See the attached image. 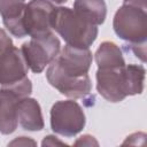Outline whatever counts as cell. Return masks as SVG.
Wrapping results in <instances>:
<instances>
[{
    "label": "cell",
    "instance_id": "cell-1",
    "mask_svg": "<svg viewBox=\"0 0 147 147\" xmlns=\"http://www.w3.org/2000/svg\"><path fill=\"white\" fill-rule=\"evenodd\" d=\"M52 29L62 37L67 45L90 48L98 37V26L79 17L69 7H55L52 14Z\"/></svg>",
    "mask_w": 147,
    "mask_h": 147
},
{
    "label": "cell",
    "instance_id": "cell-2",
    "mask_svg": "<svg viewBox=\"0 0 147 147\" xmlns=\"http://www.w3.org/2000/svg\"><path fill=\"white\" fill-rule=\"evenodd\" d=\"M116 36L129 44L147 41V0H124L113 20Z\"/></svg>",
    "mask_w": 147,
    "mask_h": 147
},
{
    "label": "cell",
    "instance_id": "cell-3",
    "mask_svg": "<svg viewBox=\"0 0 147 147\" xmlns=\"http://www.w3.org/2000/svg\"><path fill=\"white\" fill-rule=\"evenodd\" d=\"M85 124V113L78 102L74 100H60L52 106L51 129L54 133L72 138L83 131Z\"/></svg>",
    "mask_w": 147,
    "mask_h": 147
},
{
    "label": "cell",
    "instance_id": "cell-4",
    "mask_svg": "<svg viewBox=\"0 0 147 147\" xmlns=\"http://www.w3.org/2000/svg\"><path fill=\"white\" fill-rule=\"evenodd\" d=\"M61 49L60 39L52 32L41 38H31L21 46L23 57L33 74H40L57 56Z\"/></svg>",
    "mask_w": 147,
    "mask_h": 147
},
{
    "label": "cell",
    "instance_id": "cell-5",
    "mask_svg": "<svg viewBox=\"0 0 147 147\" xmlns=\"http://www.w3.org/2000/svg\"><path fill=\"white\" fill-rule=\"evenodd\" d=\"M126 65V64H125ZM115 67L96 70V91L107 101L116 103L131 96L126 68Z\"/></svg>",
    "mask_w": 147,
    "mask_h": 147
},
{
    "label": "cell",
    "instance_id": "cell-6",
    "mask_svg": "<svg viewBox=\"0 0 147 147\" xmlns=\"http://www.w3.org/2000/svg\"><path fill=\"white\" fill-rule=\"evenodd\" d=\"M46 78L61 94L71 99H86L92 90V82L88 74L83 76L67 75L57 67L54 60L48 64Z\"/></svg>",
    "mask_w": 147,
    "mask_h": 147
},
{
    "label": "cell",
    "instance_id": "cell-7",
    "mask_svg": "<svg viewBox=\"0 0 147 147\" xmlns=\"http://www.w3.org/2000/svg\"><path fill=\"white\" fill-rule=\"evenodd\" d=\"M54 6L48 0H31L25 6L24 28L26 36L41 38L53 32L52 14Z\"/></svg>",
    "mask_w": 147,
    "mask_h": 147
},
{
    "label": "cell",
    "instance_id": "cell-8",
    "mask_svg": "<svg viewBox=\"0 0 147 147\" xmlns=\"http://www.w3.org/2000/svg\"><path fill=\"white\" fill-rule=\"evenodd\" d=\"M93 60L90 48H77L65 45L54 59L57 67L67 75L83 76L88 74Z\"/></svg>",
    "mask_w": 147,
    "mask_h": 147
},
{
    "label": "cell",
    "instance_id": "cell-9",
    "mask_svg": "<svg viewBox=\"0 0 147 147\" xmlns=\"http://www.w3.org/2000/svg\"><path fill=\"white\" fill-rule=\"evenodd\" d=\"M29 67L23 57L21 48L10 47L0 54V85L10 86L28 77Z\"/></svg>",
    "mask_w": 147,
    "mask_h": 147
},
{
    "label": "cell",
    "instance_id": "cell-10",
    "mask_svg": "<svg viewBox=\"0 0 147 147\" xmlns=\"http://www.w3.org/2000/svg\"><path fill=\"white\" fill-rule=\"evenodd\" d=\"M25 0H0V15L6 29L16 38L26 36L24 28Z\"/></svg>",
    "mask_w": 147,
    "mask_h": 147
},
{
    "label": "cell",
    "instance_id": "cell-11",
    "mask_svg": "<svg viewBox=\"0 0 147 147\" xmlns=\"http://www.w3.org/2000/svg\"><path fill=\"white\" fill-rule=\"evenodd\" d=\"M17 119L22 129L26 131H40L45 126L41 107L33 98L25 96L18 100Z\"/></svg>",
    "mask_w": 147,
    "mask_h": 147
},
{
    "label": "cell",
    "instance_id": "cell-12",
    "mask_svg": "<svg viewBox=\"0 0 147 147\" xmlns=\"http://www.w3.org/2000/svg\"><path fill=\"white\" fill-rule=\"evenodd\" d=\"M20 99L11 91L0 88V133L10 134L17 129V103Z\"/></svg>",
    "mask_w": 147,
    "mask_h": 147
},
{
    "label": "cell",
    "instance_id": "cell-13",
    "mask_svg": "<svg viewBox=\"0 0 147 147\" xmlns=\"http://www.w3.org/2000/svg\"><path fill=\"white\" fill-rule=\"evenodd\" d=\"M74 11L84 21L98 26L106 20L107 5L105 0H75Z\"/></svg>",
    "mask_w": 147,
    "mask_h": 147
},
{
    "label": "cell",
    "instance_id": "cell-14",
    "mask_svg": "<svg viewBox=\"0 0 147 147\" xmlns=\"http://www.w3.org/2000/svg\"><path fill=\"white\" fill-rule=\"evenodd\" d=\"M94 60L99 69L124 67L126 64L121 48L113 41L101 42L94 54Z\"/></svg>",
    "mask_w": 147,
    "mask_h": 147
},
{
    "label": "cell",
    "instance_id": "cell-15",
    "mask_svg": "<svg viewBox=\"0 0 147 147\" xmlns=\"http://www.w3.org/2000/svg\"><path fill=\"white\" fill-rule=\"evenodd\" d=\"M124 46L126 51H131L141 62H146V44H127Z\"/></svg>",
    "mask_w": 147,
    "mask_h": 147
},
{
    "label": "cell",
    "instance_id": "cell-16",
    "mask_svg": "<svg viewBox=\"0 0 147 147\" xmlns=\"http://www.w3.org/2000/svg\"><path fill=\"white\" fill-rule=\"evenodd\" d=\"M13 46L14 44H13L11 38L7 34V32L3 29H0V54H2L3 52H6Z\"/></svg>",
    "mask_w": 147,
    "mask_h": 147
},
{
    "label": "cell",
    "instance_id": "cell-17",
    "mask_svg": "<svg viewBox=\"0 0 147 147\" xmlns=\"http://www.w3.org/2000/svg\"><path fill=\"white\" fill-rule=\"evenodd\" d=\"M75 146H98L99 142L95 140L94 137L90 136V134H84L82 137H79L75 142H74Z\"/></svg>",
    "mask_w": 147,
    "mask_h": 147
},
{
    "label": "cell",
    "instance_id": "cell-18",
    "mask_svg": "<svg viewBox=\"0 0 147 147\" xmlns=\"http://www.w3.org/2000/svg\"><path fill=\"white\" fill-rule=\"evenodd\" d=\"M56 145H60V146H68L65 142L59 140L55 136H46L44 138V140L41 141V146H56Z\"/></svg>",
    "mask_w": 147,
    "mask_h": 147
},
{
    "label": "cell",
    "instance_id": "cell-19",
    "mask_svg": "<svg viewBox=\"0 0 147 147\" xmlns=\"http://www.w3.org/2000/svg\"><path fill=\"white\" fill-rule=\"evenodd\" d=\"M8 145L14 146V145H18V146H28V145H37V142L32 139H30L29 137H17L15 140H13L11 142H9Z\"/></svg>",
    "mask_w": 147,
    "mask_h": 147
},
{
    "label": "cell",
    "instance_id": "cell-20",
    "mask_svg": "<svg viewBox=\"0 0 147 147\" xmlns=\"http://www.w3.org/2000/svg\"><path fill=\"white\" fill-rule=\"evenodd\" d=\"M48 1H51V2H54V3H56V5H62V3L67 2L68 0H48Z\"/></svg>",
    "mask_w": 147,
    "mask_h": 147
}]
</instances>
